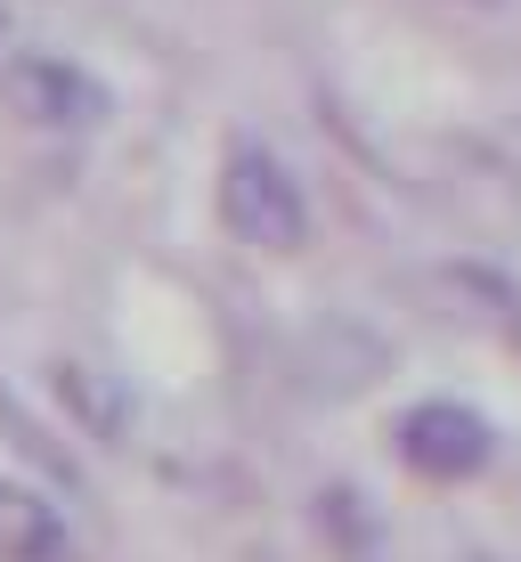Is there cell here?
Returning <instances> with one entry per match:
<instances>
[{
    "label": "cell",
    "mask_w": 521,
    "mask_h": 562,
    "mask_svg": "<svg viewBox=\"0 0 521 562\" xmlns=\"http://www.w3.org/2000/svg\"><path fill=\"white\" fill-rule=\"evenodd\" d=\"M220 221L253 254H302L310 245V196H302L294 164L261 139H237L220 155Z\"/></svg>",
    "instance_id": "obj_1"
},
{
    "label": "cell",
    "mask_w": 521,
    "mask_h": 562,
    "mask_svg": "<svg viewBox=\"0 0 521 562\" xmlns=\"http://www.w3.org/2000/svg\"><path fill=\"white\" fill-rule=\"evenodd\" d=\"M392 449L399 464H408L416 481H480L489 473V457H497V424L465 408V400H416L408 416L392 424Z\"/></svg>",
    "instance_id": "obj_3"
},
{
    "label": "cell",
    "mask_w": 521,
    "mask_h": 562,
    "mask_svg": "<svg viewBox=\"0 0 521 562\" xmlns=\"http://www.w3.org/2000/svg\"><path fill=\"white\" fill-rule=\"evenodd\" d=\"M0 99H9V114L33 123V131H99L114 114V90L82 66V57H66V49L0 57Z\"/></svg>",
    "instance_id": "obj_2"
},
{
    "label": "cell",
    "mask_w": 521,
    "mask_h": 562,
    "mask_svg": "<svg viewBox=\"0 0 521 562\" xmlns=\"http://www.w3.org/2000/svg\"><path fill=\"white\" fill-rule=\"evenodd\" d=\"M318 530L342 547V562H383V521L366 514V497L359 490H318Z\"/></svg>",
    "instance_id": "obj_5"
},
{
    "label": "cell",
    "mask_w": 521,
    "mask_h": 562,
    "mask_svg": "<svg viewBox=\"0 0 521 562\" xmlns=\"http://www.w3.org/2000/svg\"><path fill=\"white\" fill-rule=\"evenodd\" d=\"M0 562H82L73 530H66V506L9 473H0Z\"/></svg>",
    "instance_id": "obj_4"
},
{
    "label": "cell",
    "mask_w": 521,
    "mask_h": 562,
    "mask_svg": "<svg viewBox=\"0 0 521 562\" xmlns=\"http://www.w3.org/2000/svg\"><path fill=\"white\" fill-rule=\"evenodd\" d=\"M57 400H73L99 440H123V432H131V400L114 392V383H99L90 367H57Z\"/></svg>",
    "instance_id": "obj_7"
},
{
    "label": "cell",
    "mask_w": 521,
    "mask_h": 562,
    "mask_svg": "<svg viewBox=\"0 0 521 562\" xmlns=\"http://www.w3.org/2000/svg\"><path fill=\"white\" fill-rule=\"evenodd\" d=\"M449 294L480 302L473 318L497 326L506 342H521V285H513V278H497V269H480V261H456V269H449Z\"/></svg>",
    "instance_id": "obj_6"
},
{
    "label": "cell",
    "mask_w": 521,
    "mask_h": 562,
    "mask_svg": "<svg viewBox=\"0 0 521 562\" xmlns=\"http://www.w3.org/2000/svg\"><path fill=\"white\" fill-rule=\"evenodd\" d=\"M0 33H9V9H0Z\"/></svg>",
    "instance_id": "obj_8"
}]
</instances>
